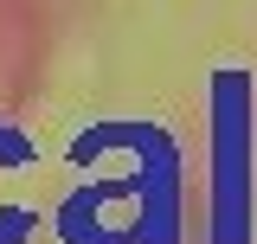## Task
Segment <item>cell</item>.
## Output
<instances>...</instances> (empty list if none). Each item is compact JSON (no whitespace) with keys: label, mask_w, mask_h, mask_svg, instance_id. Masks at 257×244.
<instances>
[]
</instances>
